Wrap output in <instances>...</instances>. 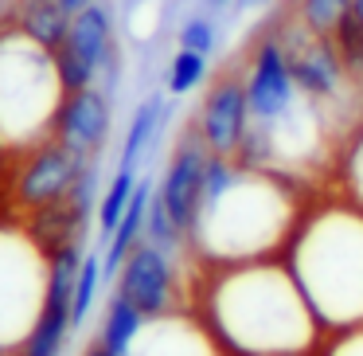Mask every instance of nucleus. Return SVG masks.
I'll use <instances>...</instances> for the list:
<instances>
[{
	"label": "nucleus",
	"instance_id": "nucleus-1",
	"mask_svg": "<svg viewBox=\"0 0 363 356\" xmlns=\"http://www.w3.org/2000/svg\"><path fill=\"white\" fill-rule=\"evenodd\" d=\"M63 82L48 48L16 24L0 28V145H40L51 137Z\"/></svg>",
	"mask_w": 363,
	"mask_h": 356
},
{
	"label": "nucleus",
	"instance_id": "nucleus-2",
	"mask_svg": "<svg viewBox=\"0 0 363 356\" xmlns=\"http://www.w3.org/2000/svg\"><path fill=\"white\" fill-rule=\"evenodd\" d=\"M281 32V43H285V59H289V75H293V87L297 95L313 98V102H347L352 90H359L352 79H347L344 63H340L332 40L324 36H308L297 20H285L277 24Z\"/></svg>",
	"mask_w": 363,
	"mask_h": 356
},
{
	"label": "nucleus",
	"instance_id": "nucleus-3",
	"mask_svg": "<svg viewBox=\"0 0 363 356\" xmlns=\"http://www.w3.org/2000/svg\"><path fill=\"white\" fill-rule=\"evenodd\" d=\"M250 122L254 114H250V95H246V71L242 67H227L199 102L196 134L207 145V153L238 157L246 134H250Z\"/></svg>",
	"mask_w": 363,
	"mask_h": 356
},
{
	"label": "nucleus",
	"instance_id": "nucleus-4",
	"mask_svg": "<svg viewBox=\"0 0 363 356\" xmlns=\"http://www.w3.org/2000/svg\"><path fill=\"white\" fill-rule=\"evenodd\" d=\"M246 95H250V114L258 126L285 118L297 106V87L289 75V59H285V43L277 28H266L254 51L246 55Z\"/></svg>",
	"mask_w": 363,
	"mask_h": 356
},
{
	"label": "nucleus",
	"instance_id": "nucleus-5",
	"mask_svg": "<svg viewBox=\"0 0 363 356\" xmlns=\"http://www.w3.org/2000/svg\"><path fill=\"white\" fill-rule=\"evenodd\" d=\"M110 122H113L110 90L86 87V90H74V95H63L55 126H51V137L63 149H71L74 157L94 161L106 149V141H110Z\"/></svg>",
	"mask_w": 363,
	"mask_h": 356
},
{
	"label": "nucleus",
	"instance_id": "nucleus-6",
	"mask_svg": "<svg viewBox=\"0 0 363 356\" xmlns=\"http://www.w3.org/2000/svg\"><path fill=\"white\" fill-rule=\"evenodd\" d=\"M82 165H86V161L74 157L71 149H63L55 137L32 145V153H28V161H24V173H20V180H16L20 204L35 207V212L48 207V204H59V200L74 188Z\"/></svg>",
	"mask_w": 363,
	"mask_h": 356
},
{
	"label": "nucleus",
	"instance_id": "nucleus-7",
	"mask_svg": "<svg viewBox=\"0 0 363 356\" xmlns=\"http://www.w3.org/2000/svg\"><path fill=\"white\" fill-rule=\"evenodd\" d=\"M207 145L199 141V134H188L176 145L172 161H168V173L160 180L157 196L168 207L172 223L184 231V239L191 235V223H196V207H199V188H203V168H207Z\"/></svg>",
	"mask_w": 363,
	"mask_h": 356
},
{
	"label": "nucleus",
	"instance_id": "nucleus-8",
	"mask_svg": "<svg viewBox=\"0 0 363 356\" xmlns=\"http://www.w3.org/2000/svg\"><path fill=\"white\" fill-rule=\"evenodd\" d=\"M118 293H125L145 317H157L168 306V298H172V262H168V251H160L152 243H137L133 254L121 262Z\"/></svg>",
	"mask_w": 363,
	"mask_h": 356
},
{
	"label": "nucleus",
	"instance_id": "nucleus-9",
	"mask_svg": "<svg viewBox=\"0 0 363 356\" xmlns=\"http://www.w3.org/2000/svg\"><path fill=\"white\" fill-rule=\"evenodd\" d=\"M67 43H71V48L94 67L98 79L106 82V90L118 87V79H121V48H118V36H113L110 12H106L98 0L90 4V9L74 12V24H71Z\"/></svg>",
	"mask_w": 363,
	"mask_h": 356
},
{
	"label": "nucleus",
	"instance_id": "nucleus-10",
	"mask_svg": "<svg viewBox=\"0 0 363 356\" xmlns=\"http://www.w3.org/2000/svg\"><path fill=\"white\" fill-rule=\"evenodd\" d=\"M12 24H16L28 40L40 43V48L55 51V48H63L67 36H71L74 12L67 9L63 0H20Z\"/></svg>",
	"mask_w": 363,
	"mask_h": 356
},
{
	"label": "nucleus",
	"instance_id": "nucleus-11",
	"mask_svg": "<svg viewBox=\"0 0 363 356\" xmlns=\"http://www.w3.org/2000/svg\"><path fill=\"white\" fill-rule=\"evenodd\" d=\"M149 200H152V184H149V180H137L133 200H129L125 215H121V223L113 227V235L106 239L102 274H113V270H121V262H125L129 254H133V247L141 243V235H145V220H149Z\"/></svg>",
	"mask_w": 363,
	"mask_h": 356
},
{
	"label": "nucleus",
	"instance_id": "nucleus-12",
	"mask_svg": "<svg viewBox=\"0 0 363 356\" xmlns=\"http://www.w3.org/2000/svg\"><path fill=\"white\" fill-rule=\"evenodd\" d=\"M160 122H164V98L149 95L133 110V118H129L125 141H121V157H118L121 168H137V165H141V157H145V149L152 145V137H157Z\"/></svg>",
	"mask_w": 363,
	"mask_h": 356
},
{
	"label": "nucleus",
	"instance_id": "nucleus-13",
	"mask_svg": "<svg viewBox=\"0 0 363 356\" xmlns=\"http://www.w3.org/2000/svg\"><path fill=\"white\" fill-rule=\"evenodd\" d=\"M141 325H145L141 309H137L125 293H113L110 306H106V321H102V337L98 340H102V348L110 356H129V348H133Z\"/></svg>",
	"mask_w": 363,
	"mask_h": 356
},
{
	"label": "nucleus",
	"instance_id": "nucleus-14",
	"mask_svg": "<svg viewBox=\"0 0 363 356\" xmlns=\"http://www.w3.org/2000/svg\"><path fill=\"white\" fill-rule=\"evenodd\" d=\"M133 188H137V168H121L118 165V173H113V180H110V188H106L102 204H98V235H102V239H110L113 227L121 223L129 200H133Z\"/></svg>",
	"mask_w": 363,
	"mask_h": 356
},
{
	"label": "nucleus",
	"instance_id": "nucleus-15",
	"mask_svg": "<svg viewBox=\"0 0 363 356\" xmlns=\"http://www.w3.org/2000/svg\"><path fill=\"white\" fill-rule=\"evenodd\" d=\"M347 12H352V0H297L293 4V20L308 36H324V40L336 32Z\"/></svg>",
	"mask_w": 363,
	"mask_h": 356
},
{
	"label": "nucleus",
	"instance_id": "nucleus-16",
	"mask_svg": "<svg viewBox=\"0 0 363 356\" xmlns=\"http://www.w3.org/2000/svg\"><path fill=\"white\" fill-rule=\"evenodd\" d=\"M332 40V48H336V55H340V63H344V71H347V79L355 82V87L363 90V24L347 12L344 20H340V28L328 36Z\"/></svg>",
	"mask_w": 363,
	"mask_h": 356
},
{
	"label": "nucleus",
	"instance_id": "nucleus-17",
	"mask_svg": "<svg viewBox=\"0 0 363 356\" xmlns=\"http://www.w3.org/2000/svg\"><path fill=\"white\" fill-rule=\"evenodd\" d=\"M207 79V55H196V51H176L164 67V90L168 95H191L199 82Z\"/></svg>",
	"mask_w": 363,
	"mask_h": 356
},
{
	"label": "nucleus",
	"instance_id": "nucleus-18",
	"mask_svg": "<svg viewBox=\"0 0 363 356\" xmlns=\"http://www.w3.org/2000/svg\"><path fill=\"white\" fill-rule=\"evenodd\" d=\"M51 59H55L59 82H63V95H74V90H86V87H98V71L71 48V43L55 48V51H51Z\"/></svg>",
	"mask_w": 363,
	"mask_h": 356
},
{
	"label": "nucleus",
	"instance_id": "nucleus-19",
	"mask_svg": "<svg viewBox=\"0 0 363 356\" xmlns=\"http://www.w3.org/2000/svg\"><path fill=\"white\" fill-rule=\"evenodd\" d=\"M102 286V254H82V270L74 282V301H71V325H82L94 306V293Z\"/></svg>",
	"mask_w": 363,
	"mask_h": 356
},
{
	"label": "nucleus",
	"instance_id": "nucleus-20",
	"mask_svg": "<svg viewBox=\"0 0 363 356\" xmlns=\"http://www.w3.org/2000/svg\"><path fill=\"white\" fill-rule=\"evenodd\" d=\"M145 243L160 247V251H176V247L184 243V231L172 223V215H168V207L160 204L157 192H152V200H149V220H145Z\"/></svg>",
	"mask_w": 363,
	"mask_h": 356
},
{
	"label": "nucleus",
	"instance_id": "nucleus-21",
	"mask_svg": "<svg viewBox=\"0 0 363 356\" xmlns=\"http://www.w3.org/2000/svg\"><path fill=\"white\" fill-rule=\"evenodd\" d=\"M215 43H219V36H215V24H211L207 16L184 20V28H180V48H184V51H196V55H207V59H211Z\"/></svg>",
	"mask_w": 363,
	"mask_h": 356
},
{
	"label": "nucleus",
	"instance_id": "nucleus-22",
	"mask_svg": "<svg viewBox=\"0 0 363 356\" xmlns=\"http://www.w3.org/2000/svg\"><path fill=\"white\" fill-rule=\"evenodd\" d=\"M63 4H67V9H71V12H82V9H90L94 0H63Z\"/></svg>",
	"mask_w": 363,
	"mask_h": 356
},
{
	"label": "nucleus",
	"instance_id": "nucleus-23",
	"mask_svg": "<svg viewBox=\"0 0 363 356\" xmlns=\"http://www.w3.org/2000/svg\"><path fill=\"white\" fill-rule=\"evenodd\" d=\"M86 356H110V352H106V348H102V340H94V345L86 348Z\"/></svg>",
	"mask_w": 363,
	"mask_h": 356
},
{
	"label": "nucleus",
	"instance_id": "nucleus-24",
	"mask_svg": "<svg viewBox=\"0 0 363 356\" xmlns=\"http://www.w3.org/2000/svg\"><path fill=\"white\" fill-rule=\"evenodd\" d=\"M352 16L363 24V0H352Z\"/></svg>",
	"mask_w": 363,
	"mask_h": 356
},
{
	"label": "nucleus",
	"instance_id": "nucleus-25",
	"mask_svg": "<svg viewBox=\"0 0 363 356\" xmlns=\"http://www.w3.org/2000/svg\"><path fill=\"white\" fill-rule=\"evenodd\" d=\"M215 4H223V0H215Z\"/></svg>",
	"mask_w": 363,
	"mask_h": 356
}]
</instances>
